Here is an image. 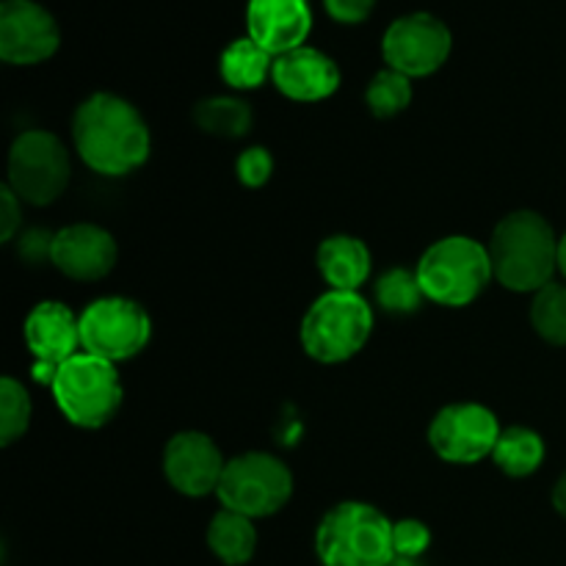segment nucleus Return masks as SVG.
<instances>
[{
    "mask_svg": "<svg viewBox=\"0 0 566 566\" xmlns=\"http://www.w3.org/2000/svg\"><path fill=\"white\" fill-rule=\"evenodd\" d=\"M293 495V473L274 453L249 451L230 459L221 475L216 497L221 509L243 514L249 520L271 517L282 512Z\"/></svg>",
    "mask_w": 566,
    "mask_h": 566,
    "instance_id": "obj_7",
    "label": "nucleus"
},
{
    "mask_svg": "<svg viewBox=\"0 0 566 566\" xmlns=\"http://www.w3.org/2000/svg\"><path fill=\"white\" fill-rule=\"evenodd\" d=\"M374 332V310L357 291H326L302 321V346L315 363L337 365L365 348Z\"/></svg>",
    "mask_w": 566,
    "mask_h": 566,
    "instance_id": "obj_5",
    "label": "nucleus"
},
{
    "mask_svg": "<svg viewBox=\"0 0 566 566\" xmlns=\"http://www.w3.org/2000/svg\"><path fill=\"white\" fill-rule=\"evenodd\" d=\"M453 48L451 31L442 20L426 11L398 17L381 39L387 66L407 77L434 75L448 61Z\"/></svg>",
    "mask_w": 566,
    "mask_h": 566,
    "instance_id": "obj_10",
    "label": "nucleus"
},
{
    "mask_svg": "<svg viewBox=\"0 0 566 566\" xmlns=\"http://www.w3.org/2000/svg\"><path fill=\"white\" fill-rule=\"evenodd\" d=\"M556 230L534 210H514L497 221L490 241L492 274L514 293H536L551 285L558 271Z\"/></svg>",
    "mask_w": 566,
    "mask_h": 566,
    "instance_id": "obj_2",
    "label": "nucleus"
},
{
    "mask_svg": "<svg viewBox=\"0 0 566 566\" xmlns=\"http://www.w3.org/2000/svg\"><path fill=\"white\" fill-rule=\"evenodd\" d=\"M235 175L247 188H263L274 175V158L265 147L243 149L235 160Z\"/></svg>",
    "mask_w": 566,
    "mask_h": 566,
    "instance_id": "obj_28",
    "label": "nucleus"
},
{
    "mask_svg": "<svg viewBox=\"0 0 566 566\" xmlns=\"http://www.w3.org/2000/svg\"><path fill=\"white\" fill-rule=\"evenodd\" d=\"M390 566H418V562L415 558H396Z\"/></svg>",
    "mask_w": 566,
    "mask_h": 566,
    "instance_id": "obj_33",
    "label": "nucleus"
},
{
    "mask_svg": "<svg viewBox=\"0 0 566 566\" xmlns=\"http://www.w3.org/2000/svg\"><path fill=\"white\" fill-rule=\"evenodd\" d=\"M315 553L324 566H390L392 523L370 503H340L321 520Z\"/></svg>",
    "mask_w": 566,
    "mask_h": 566,
    "instance_id": "obj_3",
    "label": "nucleus"
},
{
    "mask_svg": "<svg viewBox=\"0 0 566 566\" xmlns=\"http://www.w3.org/2000/svg\"><path fill=\"white\" fill-rule=\"evenodd\" d=\"M431 545V531L420 520H398L392 523V551L396 558H415L418 562Z\"/></svg>",
    "mask_w": 566,
    "mask_h": 566,
    "instance_id": "obj_27",
    "label": "nucleus"
},
{
    "mask_svg": "<svg viewBox=\"0 0 566 566\" xmlns=\"http://www.w3.org/2000/svg\"><path fill=\"white\" fill-rule=\"evenodd\" d=\"M247 28L249 36L276 59L304 48L313 31V9L310 0H249Z\"/></svg>",
    "mask_w": 566,
    "mask_h": 566,
    "instance_id": "obj_16",
    "label": "nucleus"
},
{
    "mask_svg": "<svg viewBox=\"0 0 566 566\" xmlns=\"http://www.w3.org/2000/svg\"><path fill=\"white\" fill-rule=\"evenodd\" d=\"M271 70H274V55L260 48L252 36L230 42L219 59V72L224 83L241 88V92L263 86L265 77H271Z\"/></svg>",
    "mask_w": 566,
    "mask_h": 566,
    "instance_id": "obj_20",
    "label": "nucleus"
},
{
    "mask_svg": "<svg viewBox=\"0 0 566 566\" xmlns=\"http://www.w3.org/2000/svg\"><path fill=\"white\" fill-rule=\"evenodd\" d=\"M31 426V398L28 390L11 376L0 381V442L14 446Z\"/></svg>",
    "mask_w": 566,
    "mask_h": 566,
    "instance_id": "obj_26",
    "label": "nucleus"
},
{
    "mask_svg": "<svg viewBox=\"0 0 566 566\" xmlns=\"http://www.w3.org/2000/svg\"><path fill=\"white\" fill-rule=\"evenodd\" d=\"M415 274L426 298L442 307H468L495 276L490 249L468 235H448L431 243Z\"/></svg>",
    "mask_w": 566,
    "mask_h": 566,
    "instance_id": "obj_4",
    "label": "nucleus"
},
{
    "mask_svg": "<svg viewBox=\"0 0 566 566\" xmlns=\"http://www.w3.org/2000/svg\"><path fill=\"white\" fill-rule=\"evenodd\" d=\"M365 103H368L370 114L379 116V119L398 116L412 103V77L401 75L390 66L376 72L374 81L368 83V92H365Z\"/></svg>",
    "mask_w": 566,
    "mask_h": 566,
    "instance_id": "obj_25",
    "label": "nucleus"
},
{
    "mask_svg": "<svg viewBox=\"0 0 566 566\" xmlns=\"http://www.w3.org/2000/svg\"><path fill=\"white\" fill-rule=\"evenodd\" d=\"M20 227H22V199L17 197L9 186H3L0 188V238L9 243Z\"/></svg>",
    "mask_w": 566,
    "mask_h": 566,
    "instance_id": "obj_30",
    "label": "nucleus"
},
{
    "mask_svg": "<svg viewBox=\"0 0 566 566\" xmlns=\"http://www.w3.org/2000/svg\"><path fill=\"white\" fill-rule=\"evenodd\" d=\"M61 44L59 22L33 0H3L0 6V59L14 66L42 64Z\"/></svg>",
    "mask_w": 566,
    "mask_h": 566,
    "instance_id": "obj_13",
    "label": "nucleus"
},
{
    "mask_svg": "<svg viewBox=\"0 0 566 566\" xmlns=\"http://www.w3.org/2000/svg\"><path fill=\"white\" fill-rule=\"evenodd\" d=\"M28 352L33 354V379L42 385H53V376L66 359L81 354V315L72 313L61 302H42L28 313L25 326Z\"/></svg>",
    "mask_w": 566,
    "mask_h": 566,
    "instance_id": "obj_12",
    "label": "nucleus"
},
{
    "mask_svg": "<svg viewBox=\"0 0 566 566\" xmlns=\"http://www.w3.org/2000/svg\"><path fill=\"white\" fill-rule=\"evenodd\" d=\"M55 403L77 429H103L122 407V381L114 363L94 354H75L53 376Z\"/></svg>",
    "mask_w": 566,
    "mask_h": 566,
    "instance_id": "obj_6",
    "label": "nucleus"
},
{
    "mask_svg": "<svg viewBox=\"0 0 566 566\" xmlns=\"http://www.w3.org/2000/svg\"><path fill=\"white\" fill-rule=\"evenodd\" d=\"M531 324L536 335L551 346H566V285L551 282L534 293Z\"/></svg>",
    "mask_w": 566,
    "mask_h": 566,
    "instance_id": "obj_23",
    "label": "nucleus"
},
{
    "mask_svg": "<svg viewBox=\"0 0 566 566\" xmlns=\"http://www.w3.org/2000/svg\"><path fill=\"white\" fill-rule=\"evenodd\" d=\"M324 9L332 20L343 22V25H357L374 14L376 0H324Z\"/></svg>",
    "mask_w": 566,
    "mask_h": 566,
    "instance_id": "obj_29",
    "label": "nucleus"
},
{
    "mask_svg": "<svg viewBox=\"0 0 566 566\" xmlns=\"http://www.w3.org/2000/svg\"><path fill=\"white\" fill-rule=\"evenodd\" d=\"M50 263L77 282H97L116 265V241L97 224H70L50 241Z\"/></svg>",
    "mask_w": 566,
    "mask_h": 566,
    "instance_id": "obj_15",
    "label": "nucleus"
},
{
    "mask_svg": "<svg viewBox=\"0 0 566 566\" xmlns=\"http://www.w3.org/2000/svg\"><path fill=\"white\" fill-rule=\"evenodd\" d=\"M553 506H556V512L566 520V473L558 479L556 490H553Z\"/></svg>",
    "mask_w": 566,
    "mask_h": 566,
    "instance_id": "obj_31",
    "label": "nucleus"
},
{
    "mask_svg": "<svg viewBox=\"0 0 566 566\" xmlns=\"http://www.w3.org/2000/svg\"><path fill=\"white\" fill-rule=\"evenodd\" d=\"M72 142L92 171L125 177L147 164L153 138L144 116L119 94L97 92L77 105L72 116Z\"/></svg>",
    "mask_w": 566,
    "mask_h": 566,
    "instance_id": "obj_1",
    "label": "nucleus"
},
{
    "mask_svg": "<svg viewBox=\"0 0 566 566\" xmlns=\"http://www.w3.org/2000/svg\"><path fill=\"white\" fill-rule=\"evenodd\" d=\"M70 153L50 130H25L9 149V182L6 186L28 205H53L70 186Z\"/></svg>",
    "mask_w": 566,
    "mask_h": 566,
    "instance_id": "obj_8",
    "label": "nucleus"
},
{
    "mask_svg": "<svg viewBox=\"0 0 566 566\" xmlns=\"http://www.w3.org/2000/svg\"><path fill=\"white\" fill-rule=\"evenodd\" d=\"M545 440L534 429L525 426H509L497 437V446L492 451V462L512 479H525L536 473L545 462Z\"/></svg>",
    "mask_w": 566,
    "mask_h": 566,
    "instance_id": "obj_21",
    "label": "nucleus"
},
{
    "mask_svg": "<svg viewBox=\"0 0 566 566\" xmlns=\"http://www.w3.org/2000/svg\"><path fill=\"white\" fill-rule=\"evenodd\" d=\"M193 122L202 133L219 138H243L252 130V108L238 97H208L193 105Z\"/></svg>",
    "mask_w": 566,
    "mask_h": 566,
    "instance_id": "obj_22",
    "label": "nucleus"
},
{
    "mask_svg": "<svg viewBox=\"0 0 566 566\" xmlns=\"http://www.w3.org/2000/svg\"><path fill=\"white\" fill-rule=\"evenodd\" d=\"M153 321L147 310L125 296H105L81 313L83 352L108 363H122L147 348Z\"/></svg>",
    "mask_w": 566,
    "mask_h": 566,
    "instance_id": "obj_9",
    "label": "nucleus"
},
{
    "mask_svg": "<svg viewBox=\"0 0 566 566\" xmlns=\"http://www.w3.org/2000/svg\"><path fill=\"white\" fill-rule=\"evenodd\" d=\"M315 263L329 291H359L374 269L368 247L354 235H329L321 241Z\"/></svg>",
    "mask_w": 566,
    "mask_h": 566,
    "instance_id": "obj_18",
    "label": "nucleus"
},
{
    "mask_svg": "<svg viewBox=\"0 0 566 566\" xmlns=\"http://www.w3.org/2000/svg\"><path fill=\"white\" fill-rule=\"evenodd\" d=\"M208 547L213 556L227 566H243L252 562L258 551V531L254 523L243 514L221 509L208 528Z\"/></svg>",
    "mask_w": 566,
    "mask_h": 566,
    "instance_id": "obj_19",
    "label": "nucleus"
},
{
    "mask_svg": "<svg viewBox=\"0 0 566 566\" xmlns=\"http://www.w3.org/2000/svg\"><path fill=\"white\" fill-rule=\"evenodd\" d=\"M495 412L481 403H451L429 426V442L442 462L475 464L492 457L501 437Z\"/></svg>",
    "mask_w": 566,
    "mask_h": 566,
    "instance_id": "obj_11",
    "label": "nucleus"
},
{
    "mask_svg": "<svg viewBox=\"0 0 566 566\" xmlns=\"http://www.w3.org/2000/svg\"><path fill=\"white\" fill-rule=\"evenodd\" d=\"M558 271H562L564 280H566V232H564L562 241H558Z\"/></svg>",
    "mask_w": 566,
    "mask_h": 566,
    "instance_id": "obj_32",
    "label": "nucleus"
},
{
    "mask_svg": "<svg viewBox=\"0 0 566 566\" xmlns=\"http://www.w3.org/2000/svg\"><path fill=\"white\" fill-rule=\"evenodd\" d=\"M426 293L418 274L407 269H390L376 280V304L390 315H412L423 304Z\"/></svg>",
    "mask_w": 566,
    "mask_h": 566,
    "instance_id": "obj_24",
    "label": "nucleus"
},
{
    "mask_svg": "<svg viewBox=\"0 0 566 566\" xmlns=\"http://www.w3.org/2000/svg\"><path fill=\"white\" fill-rule=\"evenodd\" d=\"M271 81L296 103H318L340 88V66L315 48H296L274 59Z\"/></svg>",
    "mask_w": 566,
    "mask_h": 566,
    "instance_id": "obj_17",
    "label": "nucleus"
},
{
    "mask_svg": "<svg viewBox=\"0 0 566 566\" xmlns=\"http://www.w3.org/2000/svg\"><path fill=\"white\" fill-rule=\"evenodd\" d=\"M227 459L202 431H180L166 442L164 473L180 495L205 497L219 490Z\"/></svg>",
    "mask_w": 566,
    "mask_h": 566,
    "instance_id": "obj_14",
    "label": "nucleus"
}]
</instances>
